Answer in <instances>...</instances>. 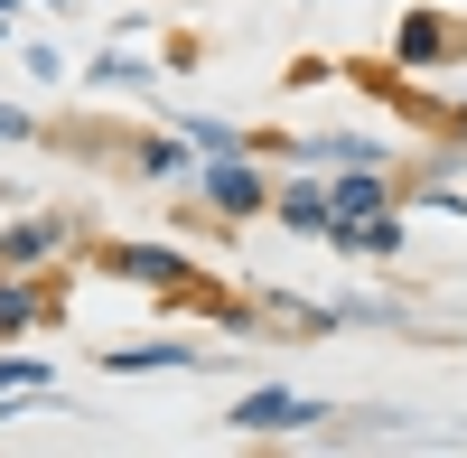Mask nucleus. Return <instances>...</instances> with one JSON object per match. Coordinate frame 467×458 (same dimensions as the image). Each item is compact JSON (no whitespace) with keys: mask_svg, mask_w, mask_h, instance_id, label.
I'll return each instance as SVG.
<instances>
[{"mask_svg":"<svg viewBox=\"0 0 467 458\" xmlns=\"http://www.w3.org/2000/svg\"><path fill=\"white\" fill-rule=\"evenodd\" d=\"M234 422H244V431H299V422H318V402H299V393H253Z\"/></svg>","mask_w":467,"mask_h":458,"instance_id":"f03ea898","label":"nucleus"},{"mask_svg":"<svg viewBox=\"0 0 467 458\" xmlns=\"http://www.w3.org/2000/svg\"><path fill=\"white\" fill-rule=\"evenodd\" d=\"M0 384H10V393H37V365H19V356H10V365H0Z\"/></svg>","mask_w":467,"mask_h":458,"instance_id":"6e6552de","label":"nucleus"},{"mask_svg":"<svg viewBox=\"0 0 467 458\" xmlns=\"http://www.w3.org/2000/svg\"><path fill=\"white\" fill-rule=\"evenodd\" d=\"M383 197H393V187H383V178L365 169V178H346V187H327V215H337V224H365V215H374Z\"/></svg>","mask_w":467,"mask_h":458,"instance_id":"7ed1b4c3","label":"nucleus"},{"mask_svg":"<svg viewBox=\"0 0 467 458\" xmlns=\"http://www.w3.org/2000/svg\"><path fill=\"white\" fill-rule=\"evenodd\" d=\"M281 215H290V224H337V215H327V187H290Z\"/></svg>","mask_w":467,"mask_h":458,"instance_id":"39448f33","label":"nucleus"},{"mask_svg":"<svg viewBox=\"0 0 467 458\" xmlns=\"http://www.w3.org/2000/svg\"><path fill=\"white\" fill-rule=\"evenodd\" d=\"M458 122H467V112H458Z\"/></svg>","mask_w":467,"mask_h":458,"instance_id":"9b49d317","label":"nucleus"},{"mask_svg":"<svg viewBox=\"0 0 467 458\" xmlns=\"http://www.w3.org/2000/svg\"><path fill=\"white\" fill-rule=\"evenodd\" d=\"M57 244V224H19V234H10V262H28V253H47Z\"/></svg>","mask_w":467,"mask_h":458,"instance_id":"0eeeda50","label":"nucleus"},{"mask_svg":"<svg viewBox=\"0 0 467 458\" xmlns=\"http://www.w3.org/2000/svg\"><path fill=\"white\" fill-rule=\"evenodd\" d=\"M0 141H28V112H10V103H0Z\"/></svg>","mask_w":467,"mask_h":458,"instance_id":"9d476101","label":"nucleus"},{"mask_svg":"<svg viewBox=\"0 0 467 458\" xmlns=\"http://www.w3.org/2000/svg\"><path fill=\"white\" fill-rule=\"evenodd\" d=\"M215 206H224V215H253V206H262V187H253L244 169H215Z\"/></svg>","mask_w":467,"mask_h":458,"instance_id":"20e7f679","label":"nucleus"},{"mask_svg":"<svg viewBox=\"0 0 467 458\" xmlns=\"http://www.w3.org/2000/svg\"><path fill=\"white\" fill-rule=\"evenodd\" d=\"M19 318H28V299H19V290H0V337H10Z\"/></svg>","mask_w":467,"mask_h":458,"instance_id":"1a4fd4ad","label":"nucleus"},{"mask_svg":"<svg viewBox=\"0 0 467 458\" xmlns=\"http://www.w3.org/2000/svg\"><path fill=\"white\" fill-rule=\"evenodd\" d=\"M178 356H187V347H112L103 365H112V374H140V365H178Z\"/></svg>","mask_w":467,"mask_h":458,"instance_id":"423d86ee","label":"nucleus"},{"mask_svg":"<svg viewBox=\"0 0 467 458\" xmlns=\"http://www.w3.org/2000/svg\"><path fill=\"white\" fill-rule=\"evenodd\" d=\"M402 57H411V66L467 57V28H458V19H431V10H420V19H402Z\"/></svg>","mask_w":467,"mask_h":458,"instance_id":"f257e3e1","label":"nucleus"}]
</instances>
